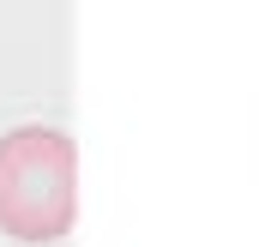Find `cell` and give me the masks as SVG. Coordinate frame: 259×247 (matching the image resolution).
Instances as JSON below:
<instances>
[{
	"instance_id": "cell-1",
	"label": "cell",
	"mask_w": 259,
	"mask_h": 247,
	"mask_svg": "<svg viewBox=\"0 0 259 247\" xmlns=\"http://www.w3.org/2000/svg\"><path fill=\"white\" fill-rule=\"evenodd\" d=\"M78 211V151L55 127L0 133V235L61 241Z\"/></svg>"
}]
</instances>
